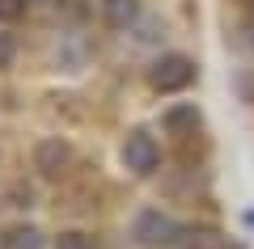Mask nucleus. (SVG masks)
Here are the masks:
<instances>
[{
	"label": "nucleus",
	"mask_w": 254,
	"mask_h": 249,
	"mask_svg": "<svg viewBox=\"0 0 254 249\" xmlns=\"http://www.w3.org/2000/svg\"><path fill=\"white\" fill-rule=\"evenodd\" d=\"M190 80H195V63L187 55H161L153 63V72H148V85L157 93H178V89H187Z\"/></svg>",
	"instance_id": "f257e3e1"
},
{
	"label": "nucleus",
	"mask_w": 254,
	"mask_h": 249,
	"mask_svg": "<svg viewBox=\"0 0 254 249\" xmlns=\"http://www.w3.org/2000/svg\"><path fill=\"white\" fill-rule=\"evenodd\" d=\"M157 160H161V148H157V140L148 131H131L123 140V165L131 173H153Z\"/></svg>",
	"instance_id": "f03ea898"
},
{
	"label": "nucleus",
	"mask_w": 254,
	"mask_h": 249,
	"mask_svg": "<svg viewBox=\"0 0 254 249\" xmlns=\"http://www.w3.org/2000/svg\"><path fill=\"white\" fill-rule=\"evenodd\" d=\"M68 160H72V148L64 140H43L34 148V169L43 173V178H60V173L68 169Z\"/></svg>",
	"instance_id": "7ed1b4c3"
},
{
	"label": "nucleus",
	"mask_w": 254,
	"mask_h": 249,
	"mask_svg": "<svg viewBox=\"0 0 254 249\" xmlns=\"http://www.w3.org/2000/svg\"><path fill=\"white\" fill-rule=\"evenodd\" d=\"M136 237H140V245H170V241H178V228H174L161 211H140Z\"/></svg>",
	"instance_id": "20e7f679"
},
{
	"label": "nucleus",
	"mask_w": 254,
	"mask_h": 249,
	"mask_svg": "<svg viewBox=\"0 0 254 249\" xmlns=\"http://www.w3.org/2000/svg\"><path fill=\"white\" fill-rule=\"evenodd\" d=\"M102 17H106V26L127 30L140 17V0H102Z\"/></svg>",
	"instance_id": "39448f33"
},
{
	"label": "nucleus",
	"mask_w": 254,
	"mask_h": 249,
	"mask_svg": "<svg viewBox=\"0 0 254 249\" xmlns=\"http://www.w3.org/2000/svg\"><path fill=\"white\" fill-rule=\"evenodd\" d=\"M174 245L178 249H225V237L216 228H182Z\"/></svg>",
	"instance_id": "423d86ee"
},
{
	"label": "nucleus",
	"mask_w": 254,
	"mask_h": 249,
	"mask_svg": "<svg viewBox=\"0 0 254 249\" xmlns=\"http://www.w3.org/2000/svg\"><path fill=\"white\" fill-rule=\"evenodd\" d=\"M0 249H43V232L38 228H9L0 237Z\"/></svg>",
	"instance_id": "0eeeda50"
},
{
	"label": "nucleus",
	"mask_w": 254,
	"mask_h": 249,
	"mask_svg": "<svg viewBox=\"0 0 254 249\" xmlns=\"http://www.w3.org/2000/svg\"><path fill=\"white\" fill-rule=\"evenodd\" d=\"M165 127H170V131L199 127V110H195V106H178V110H170V114H165Z\"/></svg>",
	"instance_id": "6e6552de"
},
{
	"label": "nucleus",
	"mask_w": 254,
	"mask_h": 249,
	"mask_svg": "<svg viewBox=\"0 0 254 249\" xmlns=\"http://www.w3.org/2000/svg\"><path fill=\"white\" fill-rule=\"evenodd\" d=\"M55 249H93V245H89L85 232H60L55 237Z\"/></svg>",
	"instance_id": "1a4fd4ad"
},
{
	"label": "nucleus",
	"mask_w": 254,
	"mask_h": 249,
	"mask_svg": "<svg viewBox=\"0 0 254 249\" xmlns=\"http://www.w3.org/2000/svg\"><path fill=\"white\" fill-rule=\"evenodd\" d=\"M26 13V0H0V21H13Z\"/></svg>",
	"instance_id": "9d476101"
},
{
	"label": "nucleus",
	"mask_w": 254,
	"mask_h": 249,
	"mask_svg": "<svg viewBox=\"0 0 254 249\" xmlns=\"http://www.w3.org/2000/svg\"><path fill=\"white\" fill-rule=\"evenodd\" d=\"M13 51H17V43H13L9 34H0V68H9V63H13Z\"/></svg>",
	"instance_id": "9b49d317"
}]
</instances>
